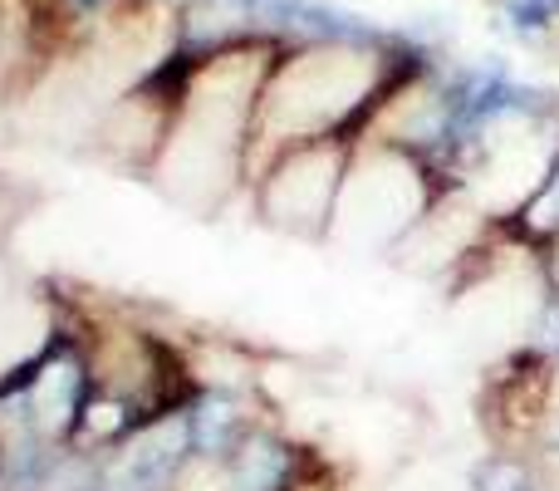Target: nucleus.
I'll use <instances>...</instances> for the list:
<instances>
[{"instance_id": "obj_3", "label": "nucleus", "mask_w": 559, "mask_h": 491, "mask_svg": "<svg viewBox=\"0 0 559 491\" xmlns=\"http://www.w3.org/2000/svg\"><path fill=\"white\" fill-rule=\"evenodd\" d=\"M182 423H187V443H192L197 457H212L216 463V457H231L236 447H241V408L226 394L197 398Z\"/></svg>"}, {"instance_id": "obj_2", "label": "nucleus", "mask_w": 559, "mask_h": 491, "mask_svg": "<svg viewBox=\"0 0 559 491\" xmlns=\"http://www.w3.org/2000/svg\"><path fill=\"white\" fill-rule=\"evenodd\" d=\"M289 472H295V453L275 437H241L231 453V477L226 491H285Z\"/></svg>"}, {"instance_id": "obj_4", "label": "nucleus", "mask_w": 559, "mask_h": 491, "mask_svg": "<svg viewBox=\"0 0 559 491\" xmlns=\"http://www.w3.org/2000/svg\"><path fill=\"white\" fill-rule=\"evenodd\" d=\"M472 487H476V491H535L531 472H525L515 457H486V463L476 467Z\"/></svg>"}, {"instance_id": "obj_1", "label": "nucleus", "mask_w": 559, "mask_h": 491, "mask_svg": "<svg viewBox=\"0 0 559 491\" xmlns=\"http://www.w3.org/2000/svg\"><path fill=\"white\" fill-rule=\"evenodd\" d=\"M187 453H192V443H187V423L147 428V433L123 453L114 482H108L104 491H167L177 482V472H182Z\"/></svg>"}]
</instances>
